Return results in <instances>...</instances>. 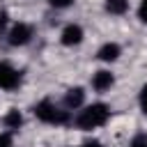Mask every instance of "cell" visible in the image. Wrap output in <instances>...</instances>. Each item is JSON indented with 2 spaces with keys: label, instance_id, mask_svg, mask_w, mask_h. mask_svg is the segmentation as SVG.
Returning a JSON list of instances; mask_svg holds the SVG:
<instances>
[{
  "label": "cell",
  "instance_id": "7",
  "mask_svg": "<svg viewBox=\"0 0 147 147\" xmlns=\"http://www.w3.org/2000/svg\"><path fill=\"white\" fill-rule=\"evenodd\" d=\"M83 101H85V90H83V87H71V90H67V94H64V108H67V110L80 108Z\"/></svg>",
  "mask_w": 147,
  "mask_h": 147
},
{
  "label": "cell",
  "instance_id": "15",
  "mask_svg": "<svg viewBox=\"0 0 147 147\" xmlns=\"http://www.w3.org/2000/svg\"><path fill=\"white\" fill-rule=\"evenodd\" d=\"M138 18H140L142 23H147V0L140 2V7H138Z\"/></svg>",
  "mask_w": 147,
  "mask_h": 147
},
{
  "label": "cell",
  "instance_id": "8",
  "mask_svg": "<svg viewBox=\"0 0 147 147\" xmlns=\"http://www.w3.org/2000/svg\"><path fill=\"white\" fill-rule=\"evenodd\" d=\"M119 55H122V48H119V44H115V41H108V44H103V46L96 51V57L103 60V62H115Z\"/></svg>",
  "mask_w": 147,
  "mask_h": 147
},
{
  "label": "cell",
  "instance_id": "3",
  "mask_svg": "<svg viewBox=\"0 0 147 147\" xmlns=\"http://www.w3.org/2000/svg\"><path fill=\"white\" fill-rule=\"evenodd\" d=\"M21 85V74L7 64V62H0V90H16Z\"/></svg>",
  "mask_w": 147,
  "mask_h": 147
},
{
  "label": "cell",
  "instance_id": "6",
  "mask_svg": "<svg viewBox=\"0 0 147 147\" xmlns=\"http://www.w3.org/2000/svg\"><path fill=\"white\" fill-rule=\"evenodd\" d=\"M113 83H115V76L110 71H106V69H101V71H96L92 76V87L96 92H108L113 87Z\"/></svg>",
  "mask_w": 147,
  "mask_h": 147
},
{
  "label": "cell",
  "instance_id": "17",
  "mask_svg": "<svg viewBox=\"0 0 147 147\" xmlns=\"http://www.w3.org/2000/svg\"><path fill=\"white\" fill-rule=\"evenodd\" d=\"M80 147H103V145H101L99 140H87V142H83Z\"/></svg>",
  "mask_w": 147,
  "mask_h": 147
},
{
  "label": "cell",
  "instance_id": "1",
  "mask_svg": "<svg viewBox=\"0 0 147 147\" xmlns=\"http://www.w3.org/2000/svg\"><path fill=\"white\" fill-rule=\"evenodd\" d=\"M108 117H110V108L106 103H92L76 115V126L83 131H92L96 126H103Z\"/></svg>",
  "mask_w": 147,
  "mask_h": 147
},
{
  "label": "cell",
  "instance_id": "13",
  "mask_svg": "<svg viewBox=\"0 0 147 147\" xmlns=\"http://www.w3.org/2000/svg\"><path fill=\"white\" fill-rule=\"evenodd\" d=\"M138 101H140V108H142V113L147 115V83L142 85V90H140V96H138Z\"/></svg>",
  "mask_w": 147,
  "mask_h": 147
},
{
  "label": "cell",
  "instance_id": "2",
  "mask_svg": "<svg viewBox=\"0 0 147 147\" xmlns=\"http://www.w3.org/2000/svg\"><path fill=\"white\" fill-rule=\"evenodd\" d=\"M32 113H34V117H37L39 122H44V124L62 126V124L69 122V110H62L57 103H53V101H48V99L39 101V103L32 108Z\"/></svg>",
  "mask_w": 147,
  "mask_h": 147
},
{
  "label": "cell",
  "instance_id": "4",
  "mask_svg": "<svg viewBox=\"0 0 147 147\" xmlns=\"http://www.w3.org/2000/svg\"><path fill=\"white\" fill-rule=\"evenodd\" d=\"M32 39V28L28 23H16L9 30V44L11 46H25Z\"/></svg>",
  "mask_w": 147,
  "mask_h": 147
},
{
  "label": "cell",
  "instance_id": "9",
  "mask_svg": "<svg viewBox=\"0 0 147 147\" xmlns=\"http://www.w3.org/2000/svg\"><path fill=\"white\" fill-rule=\"evenodd\" d=\"M2 122H5V126H7L9 131H16V129L23 124V115H21L16 108H11V110L5 115V119H2Z\"/></svg>",
  "mask_w": 147,
  "mask_h": 147
},
{
  "label": "cell",
  "instance_id": "10",
  "mask_svg": "<svg viewBox=\"0 0 147 147\" xmlns=\"http://www.w3.org/2000/svg\"><path fill=\"white\" fill-rule=\"evenodd\" d=\"M126 9H129V0H106V11L108 14L122 16V14H126Z\"/></svg>",
  "mask_w": 147,
  "mask_h": 147
},
{
  "label": "cell",
  "instance_id": "16",
  "mask_svg": "<svg viewBox=\"0 0 147 147\" xmlns=\"http://www.w3.org/2000/svg\"><path fill=\"white\" fill-rule=\"evenodd\" d=\"M7 23H9V14H7L5 9H0V30H2Z\"/></svg>",
  "mask_w": 147,
  "mask_h": 147
},
{
  "label": "cell",
  "instance_id": "5",
  "mask_svg": "<svg viewBox=\"0 0 147 147\" xmlns=\"http://www.w3.org/2000/svg\"><path fill=\"white\" fill-rule=\"evenodd\" d=\"M83 28L80 25H76V23H69L64 30H62V34H60V41L64 44V46H78L80 41H83Z\"/></svg>",
  "mask_w": 147,
  "mask_h": 147
},
{
  "label": "cell",
  "instance_id": "11",
  "mask_svg": "<svg viewBox=\"0 0 147 147\" xmlns=\"http://www.w3.org/2000/svg\"><path fill=\"white\" fill-rule=\"evenodd\" d=\"M129 147H147V133H138V136L131 140Z\"/></svg>",
  "mask_w": 147,
  "mask_h": 147
},
{
  "label": "cell",
  "instance_id": "12",
  "mask_svg": "<svg viewBox=\"0 0 147 147\" xmlns=\"http://www.w3.org/2000/svg\"><path fill=\"white\" fill-rule=\"evenodd\" d=\"M48 5L55 7V9H67V7L74 5V0H48Z\"/></svg>",
  "mask_w": 147,
  "mask_h": 147
},
{
  "label": "cell",
  "instance_id": "14",
  "mask_svg": "<svg viewBox=\"0 0 147 147\" xmlns=\"http://www.w3.org/2000/svg\"><path fill=\"white\" fill-rule=\"evenodd\" d=\"M0 147H14L11 133H0Z\"/></svg>",
  "mask_w": 147,
  "mask_h": 147
}]
</instances>
